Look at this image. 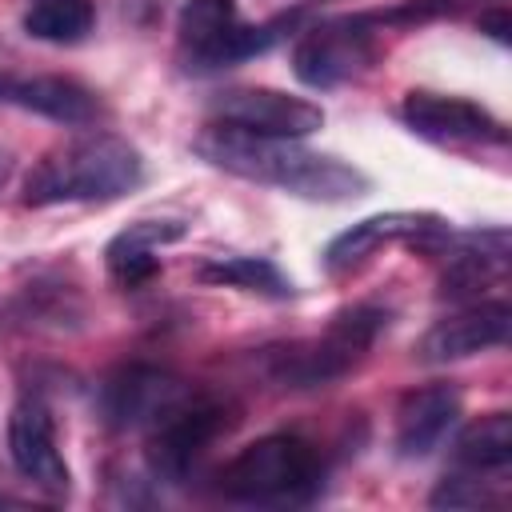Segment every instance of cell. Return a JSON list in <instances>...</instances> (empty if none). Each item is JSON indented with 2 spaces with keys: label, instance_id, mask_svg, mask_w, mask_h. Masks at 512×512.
Segmentation results:
<instances>
[{
  "label": "cell",
  "instance_id": "cell-1",
  "mask_svg": "<svg viewBox=\"0 0 512 512\" xmlns=\"http://www.w3.org/2000/svg\"><path fill=\"white\" fill-rule=\"evenodd\" d=\"M196 156L220 172H232L252 184H272V188L304 196V200L340 204V200L368 192V176L360 168H352L348 160L320 156V152L304 148L300 140L256 136V132L232 128V124H208L196 136Z\"/></svg>",
  "mask_w": 512,
  "mask_h": 512
},
{
  "label": "cell",
  "instance_id": "cell-2",
  "mask_svg": "<svg viewBox=\"0 0 512 512\" xmlns=\"http://www.w3.org/2000/svg\"><path fill=\"white\" fill-rule=\"evenodd\" d=\"M144 180V156L108 132L80 136L48 152L24 180V204H72V200H120Z\"/></svg>",
  "mask_w": 512,
  "mask_h": 512
},
{
  "label": "cell",
  "instance_id": "cell-3",
  "mask_svg": "<svg viewBox=\"0 0 512 512\" xmlns=\"http://www.w3.org/2000/svg\"><path fill=\"white\" fill-rule=\"evenodd\" d=\"M320 484H324L320 452L288 432L260 436L220 468V492L236 504H260V508L308 504L320 492Z\"/></svg>",
  "mask_w": 512,
  "mask_h": 512
},
{
  "label": "cell",
  "instance_id": "cell-4",
  "mask_svg": "<svg viewBox=\"0 0 512 512\" xmlns=\"http://www.w3.org/2000/svg\"><path fill=\"white\" fill-rule=\"evenodd\" d=\"M384 324H388V316L372 304L344 308V312L332 316L324 336L300 340V344H288V348H272L268 352V372L288 388H316V384L340 380L372 348V340L380 336Z\"/></svg>",
  "mask_w": 512,
  "mask_h": 512
},
{
  "label": "cell",
  "instance_id": "cell-5",
  "mask_svg": "<svg viewBox=\"0 0 512 512\" xmlns=\"http://www.w3.org/2000/svg\"><path fill=\"white\" fill-rule=\"evenodd\" d=\"M280 24H244L232 0H188L180 8L176 32L192 68H224L268 52L280 36Z\"/></svg>",
  "mask_w": 512,
  "mask_h": 512
},
{
  "label": "cell",
  "instance_id": "cell-6",
  "mask_svg": "<svg viewBox=\"0 0 512 512\" xmlns=\"http://www.w3.org/2000/svg\"><path fill=\"white\" fill-rule=\"evenodd\" d=\"M376 60V32L368 16H340L312 24L292 48V72L308 88H336L356 80Z\"/></svg>",
  "mask_w": 512,
  "mask_h": 512
},
{
  "label": "cell",
  "instance_id": "cell-7",
  "mask_svg": "<svg viewBox=\"0 0 512 512\" xmlns=\"http://www.w3.org/2000/svg\"><path fill=\"white\" fill-rule=\"evenodd\" d=\"M224 428H228L224 404L184 392L168 412H160L148 424V448H144L148 452V468L160 480H184L192 472V464L204 456V448Z\"/></svg>",
  "mask_w": 512,
  "mask_h": 512
},
{
  "label": "cell",
  "instance_id": "cell-8",
  "mask_svg": "<svg viewBox=\"0 0 512 512\" xmlns=\"http://www.w3.org/2000/svg\"><path fill=\"white\" fill-rule=\"evenodd\" d=\"M220 124L256 132V136H284L304 140L324 128V108L316 100L280 92V88H228L212 104Z\"/></svg>",
  "mask_w": 512,
  "mask_h": 512
},
{
  "label": "cell",
  "instance_id": "cell-9",
  "mask_svg": "<svg viewBox=\"0 0 512 512\" xmlns=\"http://www.w3.org/2000/svg\"><path fill=\"white\" fill-rule=\"evenodd\" d=\"M4 440H8V460L12 468L44 488L48 496H64L68 484H72V472L56 448V424H52V412L36 400V396H24L12 404L8 412V428H4Z\"/></svg>",
  "mask_w": 512,
  "mask_h": 512
},
{
  "label": "cell",
  "instance_id": "cell-10",
  "mask_svg": "<svg viewBox=\"0 0 512 512\" xmlns=\"http://www.w3.org/2000/svg\"><path fill=\"white\" fill-rule=\"evenodd\" d=\"M400 120L432 140V144H504V124L464 96H440V92H408L400 104Z\"/></svg>",
  "mask_w": 512,
  "mask_h": 512
},
{
  "label": "cell",
  "instance_id": "cell-11",
  "mask_svg": "<svg viewBox=\"0 0 512 512\" xmlns=\"http://www.w3.org/2000/svg\"><path fill=\"white\" fill-rule=\"evenodd\" d=\"M448 224L436 216V212H380V216H368L360 224H352L348 232H340L328 248H324V268L328 272H352L360 268L368 256H376L384 244H396V240H408L412 248H428L436 236H444Z\"/></svg>",
  "mask_w": 512,
  "mask_h": 512
},
{
  "label": "cell",
  "instance_id": "cell-12",
  "mask_svg": "<svg viewBox=\"0 0 512 512\" xmlns=\"http://www.w3.org/2000/svg\"><path fill=\"white\" fill-rule=\"evenodd\" d=\"M184 392H188V384H180L172 372L148 368V364H128L100 384V416L112 428H148Z\"/></svg>",
  "mask_w": 512,
  "mask_h": 512
},
{
  "label": "cell",
  "instance_id": "cell-13",
  "mask_svg": "<svg viewBox=\"0 0 512 512\" xmlns=\"http://www.w3.org/2000/svg\"><path fill=\"white\" fill-rule=\"evenodd\" d=\"M508 328H512V308L504 300H488V304H472L448 320H436L416 356L424 364H448V360H464V356H476V352H488V348H500L508 340Z\"/></svg>",
  "mask_w": 512,
  "mask_h": 512
},
{
  "label": "cell",
  "instance_id": "cell-14",
  "mask_svg": "<svg viewBox=\"0 0 512 512\" xmlns=\"http://www.w3.org/2000/svg\"><path fill=\"white\" fill-rule=\"evenodd\" d=\"M0 104H16L56 124H92L100 116V96L68 76H0Z\"/></svg>",
  "mask_w": 512,
  "mask_h": 512
},
{
  "label": "cell",
  "instance_id": "cell-15",
  "mask_svg": "<svg viewBox=\"0 0 512 512\" xmlns=\"http://www.w3.org/2000/svg\"><path fill=\"white\" fill-rule=\"evenodd\" d=\"M456 420H460V392L452 384H428L408 392L396 408V452L404 460L428 456L432 448H440V440Z\"/></svg>",
  "mask_w": 512,
  "mask_h": 512
},
{
  "label": "cell",
  "instance_id": "cell-16",
  "mask_svg": "<svg viewBox=\"0 0 512 512\" xmlns=\"http://www.w3.org/2000/svg\"><path fill=\"white\" fill-rule=\"evenodd\" d=\"M184 236V224L180 220H136L128 224L120 236H112V244L104 248V260H108V272L116 284L124 288H136L144 280H152L160 272V248L180 240Z\"/></svg>",
  "mask_w": 512,
  "mask_h": 512
},
{
  "label": "cell",
  "instance_id": "cell-17",
  "mask_svg": "<svg viewBox=\"0 0 512 512\" xmlns=\"http://www.w3.org/2000/svg\"><path fill=\"white\" fill-rule=\"evenodd\" d=\"M452 460L460 472L472 476H500L512 464V416L508 412H488L480 420H472L456 444H452Z\"/></svg>",
  "mask_w": 512,
  "mask_h": 512
},
{
  "label": "cell",
  "instance_id": "cell-18",
  "mask_svg": "<svg viewBox=\"0 0 512 512\" xmlns=\"http://www.w3.org/2000/svg\"><path fill=\"white\" fill-rule=\"evenodd\" d=\"M200 280L204 284H220V288H240V292L272 296V300L292 296L288 276L272 260H264V256H220V260H208L200 268Z\"/></svg>",
  "mask_w": 512,
  "mask_h": 512
},
{
  "label": "cell",
  "instance_id": "cell-19",
  "mask_svg": "<svg viewBox=\"0 0 512 512\" xmlns=\"http://www.w3.org/2000/svg\"><path fill=\"white\" fill-rule=\"evenodd\" d=\"M96 24L92 0H32L24 12V32L48 44H80Z\"/></svg>",
  "mask_w": 512,
  "mask_h": 512
},
{
  "label": "cell",
  "instance_id": "cell-20",
  "mask_svg": "<svg viewBox=\"0 0 512 512\" xmlns=\"http://www.w3.org/2000/svg\"><path fill=\"white\" fill-rule=\"evenodd\" d=\"M480 32L496 36L500 44H508V32H512V20H508V12H504V8H500V12H484V16H480Z\"/></svg>",
  "mask_w": 512,
  "mask_h": 512
},
{
  "label": "cell",
  "instance_id": "cell-21",
  "mask_svg": "<svg viewBox=\"0 0 512 512\" xmlns=\"http://www.w3.org/2000/svg\"><path fill=\"white\" fill-rule=\"evenodd\" d=\"M8 176H12V152L0 144V188L8 184Z\"/></svg>",
  "mask_w": 512,
  "mask_h": 512
}]
</instances>
